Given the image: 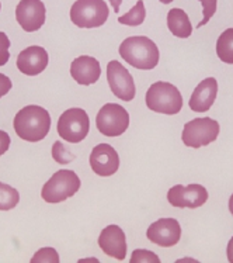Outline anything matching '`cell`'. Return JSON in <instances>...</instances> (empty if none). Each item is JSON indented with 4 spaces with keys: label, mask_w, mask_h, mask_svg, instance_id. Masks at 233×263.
<instances>
[{
    "label": "cell",
    "mask_w": 233,
    "mask_h": 263,
    "mask_svg": "<svg viewBox=\"0 0 233 263\" xmlns=\"http://www.w3.org/2000/svg\"><path fill=\"white\" fill-rule=\"evenodd\" d=\"M13 127L22 140L38 142L48 135L51 129V116L45 108L31 104L16 114Z\"/></svg>",
    "instance_id": "1"
},
{
    "label": "cell",
    "mask_w": 233,
    "mask_h": 263,
    "mask_svg": "<svg viewBox=\"0 0 233 263\" xmlns=\"http://www.w3.org/2000/svg\"><path fill=\"white\" fill-rule=\"evenodd\" d=\"M119 55L131 66L141 70H151L159 64V48L151 38L138 35L128 37L119 45Z\"/></svg>",
    "instance_id": "2"
},
{
    "label": "cell",
    "mask_w": 233,
    "mask_h": 263,
    "mask_svg": "<svg viewBox=\"0 0 233 263\" xmlns=\"http://www.w3.org/2000/svg\"><path fill=\"white\" fill-rule=\"evenodd\" d=\"M146 106L155 113L173 114L180 113L183 108V96L179 89L168 82H156L146 91Z\"/></svg>",
    "instance_id": "3"
},
{
    "label": "cell",
    "mask_w": 233,
    "mask_h": 263,
    "mask_svg": "<svg viewBox=\"0 0 233 263\" xmlns=\"http://www.w3.org/2000/svg\"><path fill=\"white\" fill-rule=\"evenodd\" d=\"M80 179L73 171H58L44 184L41 197L49 204L62 203L79 192Z\"/></svg>",
    "instance_id": "4"
},
{
    "label": "cell",
    "mask_w": 233,
    "mask_h": 263,
    "mask_svg": "<svg viewBox=\"0 0 233 263\" xmlns=\"http://www.w3.org/2000/svg\"><path fill=\"white\" fill-rule=\"evenodd\" d=\"M109 14V6L104 0H76L71 9L72 23L80 28L101 27Z\"/></svg>",
    "instance_id": "5"
},
{
    "label": "cell",
    "mask_w": 233,
    "mask_h": 263,
    "mask_svg": "<svg viewBox=\"0 0 233 263\" xmlns=\"http://www.w3.org/2000/svg\"><path fill=\"white\" fill-rule=\"evenodd\" d=\"M219 124L209 117L195 118L184 125L181 140L185 146L190 148H201L206 146L214 141H217L219 135Z\"/></svg>",
    "instance_id": "6"
},
{
    "label": "cell",
    "mask_w": 233,
    "mask_h": 263,
    "mask_svg": "<svg viewBox=\"0 0 233 263\" xmlns=\"http://www.w3.org/2000/svg\"><path fill=\"white\" fill-rule=\"evenodd\" d=\"M90 129V120L83 108H69L60 114L58 120V133L71 144H79L84 140Z\"/></svg>",
    "instance_id": "7"
},
{
    "label": "cell",
    "mask_w": 233,
    "mask_h": 263,
    "mask_svg": "<svg viewBox=\"0 0 233 263\" xmlns=\"http://www.w3.org/2000/svg\"><path fill=\"white\" fill-rule=\"evenodd\" d=\"M97 129L105 137H119L130 127V114L122 106L107 103L96 117Z\"/></svg>",
    "instance_id": "8"
},
{
    "label": "cell",
    "mask_w": 233,
    "mask_h": 263,
    "mask_svg": "<svg viewBox=\"0 0 233 263\" xmlns=\"http://www.w3.org/2000/svg\"><path fill=\"white\" fill-rule=\"evenodd\" d=\"M107 81L114 96L121 100L131 102L135 97L136 89L132 75L118 61H110L107 65Z\"/></svg>",
    "instance_id": "9"
},
{
    "label": "cell",
    "mask_w": 233,
    "mask_h": 263,
    "mask_svg": "<svg viewBox=\"0 0 233 263\" xmlns=\"http://www.w3.org/2000/svg\"><path fill=\"white\" fill-rule=\"evenodd\" d=\"M167 200L173 207L179 209H198L208 200V192L201 184H177L168 190Z\"/></svg>",
    "instance_id": "10"
},
{
    "label": "cell",
    "mask_w": 233,
    "mask_h": 263,
    "mask_svg": "<svg viewBox=\"0 0 233 263\" xmlns=\"http://www.w3.org/2000/svg\"><path fill=\"white\" fill-rule=\"evenodd\" d=\"M45 5L41 0H20L16 9L17 23L24 31H38L45 23Z\"/></svg>",
    "instance_id": "11"
},
{
    "label": "cell",
    "mask_w": 233,
    "mask_h": 263,
    "mask_svg": "<svg viewBox=\"0 0 233 263\" xmlns=\"http://www.w3.org/2000/svg\"><path fill=\"white\" fill-rule=\"evenodd\" d=\"M147 239L162 248L174 247L181 238V227L174 218H162L147 228Z\"/></svg>",
    "instance_id": "12"
},
{
    "label": "cell",
    "mask_w": 233,
    "mask_h": 263,
    "mask_svg": "<svg viewBox=\"0 0 233 263\" xmlns=\"http://www.w3.org/2000/svg\"><path fill=\"white\" fill-rule=\"evenodd\" d=\"M90 166L98 176L109 177L117 173L119 167V156L117 151L109 144H98L90 154Z\"/></svg>",
    "instance_id": "13"
},
{
    "label": "cell",
    "mask_w": 233,
    "mask_h": 263,
    "mask_svg": "<svg viewBox=\"0 0 233 263\" xmlns=\"http://www.w3.org/2000/svg\"><path fill=\"white\" fill-rule=\"evenodd\" d=\"M48 52L38 45H33L23 49L17 57V68L27 76H37L43 73L48 66Z\"/></svg>",
    "instance_id": "14"
},
{
    "label": "cell",
    "mask_w": 233,
    "mask_h": 263,
    "mask_svg": "<svg viewBox=\"0 0 233 263\" xmlns=\"http://www.w3.org/2000/svg\"><path fill=\"white\" fill-rule=\"evenodd\" d=\"M98 245L107 256L124 260L126 258V238L118 226H109L98 236Z\"/></svg>",
    "instance_id": "15"
},
{
    "label": "cell",
    "mask_w": 233,
    "mask_h": 263,
    "mask_svg": "<svg viewBox=\"0 0 233 263\" xmlns=\"http://www.w3.org/2000/svg\"><path fill=\"white\" fill-rule=\"evenodd\" d=\"M71 75L72 79H75L79 85L90 86L100 79L101 66L96 58L81 55L72 61Z\"/></svg>",
    "instance_id": "16"
},
{
    "label": "cell",
    "mask_w": 233,
    "mask_h": 263,
    "mask_svg": "<svg viewBox=\"0 0 233 263\" xmlns=\"http://www.w3.org/2000/svg\"><path fill=\"white\" fill-rule=\"evenodd\" d=\"M218 95V82L215 78H206L201 82L191 95L188 104L195 113H205L215 103Z\"/></svg>",
    "instance_id": "17"
},
{
    "label": "cell",
    "mask_w": 233,
    "mask_h": 263,
    "mask_svg": "<svg viewBox=\"0 0 233 263\" xmlns=\"http://www.w3.org/2000/svg\"><path fill=\"white\" fill-rule=\"evenodd\" d=\"M167 27L170 32L179 38H188L193 34L188 14L181 9H172L167 13Z\"/></svg>",
    "instance_id": "18"
},
{
    "label": "cell",
    "mask_w": 233,
    "mask_h": 263,
    "mask_svg": "<svg viewBox=\"0 0 233 263\" xmlns=\"http://www.w3.org/2000/svg\"><path fill=\"white\" fill-rule=\"evenodd\" d=\"M217 55L225 64L233 65V28H228L217 41Z\"/></svg>",
    "instance_id": "19"
},
{
    "label": "cell",
    "mask_w": 233,
    "mask_h": 263,
    "mask_svg": "<svg viewBox=\"0 0 233 263\" xmlns=\"http://www.w3.org/2000/svg\"><path fill=\"white\" fill-rule=\"evenodd\" d=\"M145 17H146V10H145L143 0H138L136 5L126 14L118 17V23L124 24V26L136 27V26H141L142 23L145 22Z\"/></svg>",
    "instance_id": "20"
},
{
    "label": "cell",
    "mask_w": 233,
    "mask_h": 263,
    "mask_svg": "<svg viewBox=\"0 0 233 263\" xmlns=\"http://www.w3.org/2000/svg\"><path fill=\"white\" fill-rule=\"evenodd\" d=\"M20 201V194L16 189L0 182V211L14 209Z\"/></svg>",
    "instance_id": "21"
},
{
    "label": "cell",
    "mask_w": 233,
    "mask_h": 263,
    "mask_svg": "<svg viewBox=\"0 0 233 263\" xmlns=\"http://www.w3.org/2000/svg\"><path fill=\"white\" fill-rule=\"evenodd\" d=\"M59 263V255L54 248H43L35 253L31 259V263Z\"/></svg>",
    "instance_id": "22"
},
{
    "label": "cell",
    "mask_w": 233,
    "mask_h": 263,
    "mask_svg": "<svg viewBox=\"0 0 233 263\" xmlns=\"http://www.w3.org/2000/svg\"><path fill=\"white\" fill-rule=\"evenodd\" d=\"M131 263H160L156 253L146 251V249H136L132 252L130 259Z\"/></svg>",
    "instance_id": "23"
},
{
    "label": "cell",
    "mask_w": 233,
    "mask_h": 263,
    "mask_svg": "<svg viewBox=\"0 0 233 263\" xmlns=\"http://www.w3.org/2000/svg\"><path fill=\"white\" fill-rule=\"evenodd\" d=\"M198 2L202 5V14H204V18L197 24V28L205 26L206 23L211 20V17L217 13L218 7V0H198Z\"/></svg>",
    "instance_id": "24"
},
{
    "label": "cell",
    "mask_w": 233,
    "mask_h": 263,
    "mask_svg": "<svg viewBox=\"0 0 233 263\" xmlns=\"http://www.w3.org/2000/svg\"><path fill=\"white\" fill-rule=\"evenodd\" d=\"M52 156H54V159L58 163H62V165H65V163H69L71 161H73V155L71 154H66L65 151V145L63 144H60L59 141H56L52 146Z\"/></svg>",
    "instance_id": "25"
},
{
    "label": "cell",
    "mask_w": 233,
    "mask_h": 263,
    "mask_svg": "<svg viewBox=\"0 0 233 263\" xmlns=\"http://www.w3.org/2000/svg\"><path fill=\"white\" fill-rule=\"evenodd\" d=\"M9 48H10V40H9V37L6 35L5 32L0 31V66L7 64L9 59H10Z\"/></svg>",
    "instance_id": "26"
},
{
    "label": "cell",
    "mask_w": 233,
    "mask_h": 263,
    "mask_svg": "<svg viewBox=\"0 0 233 263\" xmlns=\"http://www.w3.org/2000/svg\"><path fill=\"white\" fill-rule=\"evenodd\" d=\"M11 86H13V83L10 79L3 73H0V99L11 90Z\"/></svg>",
    "instance_id": "27"
},
{
    "label": "cell",
    "mask_w": 233,
    "mask_h": 263,
    "mask_svg": "<svg viewBox=\"0 0 233 263\" xmlns=\"http://www.w3.org/2000/svg\"><path fill=\"white\" fill-rule=\"evenodd\" d=\"M9 146H10V137L7 133L0 129V156L5 155V152H7Z\"/></svg>",
    "instance_id": "28"
},
{
    "label": "cell",
    "mask_w": 233,
    "mask_h": 263,
    "mask_svg": "<svg viewBox=\"0 0 233 263\" xmlns=\"http://www.w3.org/2000/svg\"><path fill=\"white\" fill-rule=\"evenodd\" d=\"M226 253H228V260L230 263H233V236L230 238V241L228 243V249H226Z\"/></svg>",
    "instance_id": "29"
},
{
    "label": "cell",
    "mask_w": 233,
    "mask_h": 263,
    "mask_svg": "<svg viewBox=\"0 0 233 263\" xmlns=\"http://www.w3.org/2000/svg\"><path fill=\"white\" fill-rule=\"evenodd\" d=\"M110 3H111V6H113V9H114L115 13H118L122 0H110Z\"/></svg>",
    "instance_id": "30"
},
{
    "label": "cell",
    "mask_w": 233,
    "mask_h": 263,
    "mask_svg": "<svg viewBox=\"0 0 233 263\" xmlns=\"http://www.w3.org/2000/svg\"><path fill=\"white\" fill-rule=\"evenodd\" d=\"M229 211H230V214L233 215V194L230 196V199H229Z\"/></svg>",
    "instance_id": "31"
},
{
    "label": "cell",
    "mask_w": 233,
    "mask_h": 263,
    "mask_svg": "<svg viewBox=\"0 0 233 263\" xmlns=\"http://www.w3.org/2000/svg\"><path fill=\"white\" fill-rule=\"evenodd\" d=\"M160 2H162L163 5H168V3H172L173 0H160Z\"/></svg>",
    "instance_id": "32"
},
{
    "label": "cell",
    "mask_w": 233,
    "mask_h": 263,
    "mask_svg": "<svg viewBox=\"0 0 233 263\" xmlns=\"http://www.w3.org/2000/svg\"><path fill=\"white\" fill-rule=\"evenodd\" d=\"M0 9H2V5H0Z\"/></svg>",
    "instance_id": "33"
}]
</instances>
